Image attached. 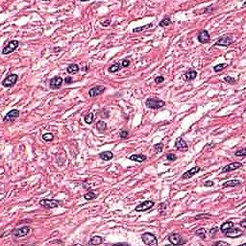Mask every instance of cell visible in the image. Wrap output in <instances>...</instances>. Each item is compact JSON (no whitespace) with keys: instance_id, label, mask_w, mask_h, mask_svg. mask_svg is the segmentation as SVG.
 Wrapping results in <instances>:
<instances>
[{"instance_id":"obj_1","label":"cell","mask_w":246,"mask_h":246,"mask_svg":"<svg viewBox=\"0 0 246 246\" xmlns=\"http://www.w3.org/2000/svg\"><path fill=\"white\" fill-rule=\"evenodd\" d=\"M164 105H165V102L164 100H160L158 98H149L146 100V106L149 109L157 110V109L164 107Z\"/></svg>"},{"instance_id":"obj_2","label":"cell","mask_w":246,"mask_h":246,"mask_svg":"<svg viewBox=\"0 0 246 246\" xmlns=\"http://www.w3.org/2000/svg\"><path fill=\"white\" fill-rule=\"evenodd\" d=\"M141 239L146 245H150V246H156L158 244V239L157 237L154 236L153 234L151 233H145L141 236Z\"/></svg>"},{"instance_id":"obj_3","label":"cell","mask_w":246,"mask_h":246,"mask_svg":"<svg viewBox=\"0 0 246 246\" xmlns=\"http://www.w3.org/2000/svg\"><path fill=\"white\" fill-rule=\"evenodd\" d=\"M18 80V76L16 75V74H10V75H8L6 78L3 80L2 85H3V87L5 88H12L16 85Z\"/></svg>"},{"instance_id":"obj_4","label":"cell","mask_w":246,"mask_h":246,"mask_svg":"<svg viewBox=\"0 0 246 246\" xmlns=\"http://www.w3.org/2000/svg\"><path fill=\"white\" fill-rule=\"evenodd\" d=\"M61 201H58V200H54V199H42L39 202V205L43 206V207L47 208V209H54L57 208L58 206L61 204Z\"/></svg>"},{"instance_id":"obj_5","label":"cell","mask_w":246,"mask_h":246,"mask_svg":"<svg viewBox=\"0 0 246 246\" xmlns=\"http://www.w3.org/2000/svg\"><path fill=\"white\" fill-rule=\"evenodd\" d=\"M168 240H169V241L174 245H183L187 242V240H185L179 234H176V233H173V234H169V236H168Z\"/></svg>"},{"instance_id":"obj_6","label":"cell","mask_w":246,"mask_h":246,"mask_svg":"<svg viewBox=\"0 0 246 246\" xmlns=\"http://www.w3.org/2000/svg\"><path fill=\"white\" fill-rule=\"evenodd\" d=\"M31 229L28 226H24V227H21L19 229H15V230L12 231V234L13 236L15 237H21L24 236H27L28 234L30 233Z\"/></svg>"},{"instance_id":"obj_7","label":"cell","mask_w":246,"mask_h":246,"mask_svg":"<svg viewBox=\"0 0 246 246\" xmlns=\"http://www.w3.org/2000/svg\"><path fill=\"white\" fill-rule=\"evenodd\" d=\"M154 205H155V203H154V201H152V200H146V201L142 202L141 204H139V206H137V208L135 209V210L137 211H146L148 210H150L151 208L154 207Z\"/></svg>"},{"instance_id":"obj_8","label":"cell","mask_w":246,"mask_h":246,"mask_svg":"<svg viewBox=\"0 0 246 246\" xmlns=\"http://www.w3.org/2000/svg\"><path fill=\"white\" fill-rule=\"evenodd\" d=\"M18 44H19L18 41H11L9 43H8L7 46H5L3 49H2V54L7 55V54L14 52V51L18 47Z\"/></svg>"},{"instance_id":"obj_9","label":"cell","mask_w":246,"mask_h":246,"mask_svg":"<svg viewBox=\"0 0 246 246\" xmlns=\"http://www.w3.org/2000/svg\"><path fill=\"white\" fill-rule=\"evenodd\" d=\"M233 37L232 36H223L221 38H219V39L215 42L214 46L215 45H220V46H229L231 43H233Z\"/></svg>"},{"instance_id":"obj_10","label":"cell","mask_w":246,"mask_h":246,"mask_svg":"<svg viewBox=\"0 0 246 246\" xmlns=\"http://www.w3.org/2000/svg\"><path fill=\"white\" fill-rule=\"evenodd\" d=\"M244 234L243 233V231H241L240 229L239 228H231L229 229V230L226 232V233L224 234L227 237H231V239H236V237H239L240 236H242V234Z\"/></svg>"},{"instance_id":"obj_11","label":"cell","mask_w":246,"mask_h":246,"mask_svg":"<svg viewBox=\"0 0 246 246\" xmlns=\"http://www.w3.org/2000/svg\"><path fill=\"white\" fill-rule=\"evenodd\" d=\"M18 116H19V111L18 110H12L4 116L3 121L4 122H14Z\"/></svg>"},{"instance_id":"obj_12","label":"cell","mask_w":246,"mask_h":246,"mask_svg":"<svg viewBox=\"0 0 246 246\" xmlns=\"http://www.w3.org/2000/svg\"><path fill=\"white\" fill-rule=\"evenodd\" d=\"M63 82H64V81H63L62 77L55 76L54 78H52L50 80L49 86H50V88H52V90H59V88L62 87Z\"/></svg>"},{"instance_id":"obj_13","label":"cell","mask_w":246,"mask_h":246,"mask_svg":"<svg viewBox=\"0 0 246 246\" xmlns=\"http://www.w3.org/2000/svg\"><path fill=\"white\" fill-rule=\"evenodd\" d=\"M106 88L104 86H95V87H93L88 90V95L90 97H96L104 92Z\"/></svg>"},{"instance_id":"obj_14","label":"cell","mask_w":246,"mask_h":246,"mask_svg":"<svg viewBox=\"0 0 246 246\" xmlns=\"http://www.w3.org/2000/svg\"><path fill=\"white\" fill-rule=\"evenodd\" d=\"M242 164H240L239 162H232V164L226 165L222 168L221 170V173H228V172H231V171H234L236 169H239V167H241Z\"/></svg>"},{"instance_id":"obj_15","label":"cell","mask_w":246,"mask_h":246,"mask_svg":"<svg viewBox=\"0 0 246 246\" xmlns=\"http://www.w3.org/2000/svg\"><path fill=\"white\" fill-rule=\"evenodd\" d=\"M198 41L201 43H208L211 41V36L207 30H201L198 34Z\"/></svg>"},{"instance_id":"obj_16","label":"cell","mask_w":246,"mask_h":246,"mask_svg":"<svg viewBox=\"0 0 246 246\" xmlns=\"http://www.w3.org/2000/svg\"><path fill=\"white\" fill-rule=\"evenodd\" d=\"M200 170H201V168H200L199 166H194L192 168H190V169H188L187 172H185L184 174L182 175V178L183 179H188V178H191L192 176H194L195 174H197L198 172H200Z\"/></svg>"},{"instance_id":"obj_17","label":"cell","mask_w":246,"mask_h":246,"mask_svg":"<svg viewBox=\"0 0 246 246\" xmlns=\"http://www.w3.org/2000/svg\"><path fill=\"white\" fill-rule=\"evenodd\" d=\"M175 147L180 151H188V143L182 138L177 139V141H175Z\"/></svg>"},{"instance_id":"obj_18","label":"cell","mask_w":246,"mask_h":246,"mask_svg":"<svg viewBox=\"0 0 246 246\" xmlns=\"http://www.w3.org/2000/svg\"><path fill=\"white\" fill-rule=\"evenodd\" d=\"M196 76H197L196 71L192 70V69H190V70H188L187 72L184 74V75H183V79H184L185 81H187V82H190V81H192V80L195 79Z\"/></svg>"},{"instance_id":"obj_19","label":"cell","mask_w":246,"mask_h":246,"mask_svg":"<svg viewBox=\"0 0 246 246\" xmlns=\"http://www.w3.org/2000/svg\"><path fill=\"white\" fill-rule=\"evenodd\" d=\"M129 159L133 162H142L146 160V156L143 155V154H134V155L130 156Z\"/></svg>"},{"instance_id":"obj_20","label":"cell","mask_w":246,"mask_h":246,"mask_svg":"<svg viewBox=\"0 0 246 246\" xmlns=\"http://www.w3.org/2000/svg\"><path fill=\"white\" fill-rule=\"evenodd\" d=\"M103 242H104V239H103L102 236H92L90 239V241H88V245H99Z\"/></svg>"},{"instance_id":"obj_21","label":"cell","mask_w":246,"mask_h":246,"mask_svg":"<svg viewBox=\"0 0 246 246\" xmlns=\"http://www.w3.org/2000/svg\"><path fill=\"white\" fill-rule=\"evenodd\" d=\"M241 183H240L239 180H232V181H228V182H225L224 184L222 185L223 188H234V187H237L239 186Z\"/></svg>"},{"instance_id":"obj_22","label":"cell","mask_w":246,"mask_h":246,"mask_svg":"<svg viewBox=\"0 0 246 246\" xmlns=\"http://www.w3.org/2000/svg\"><path fill=\"white\" fill-rule=\"evenodd\" d=\"M100 159H102L103 161H110V160L113 159V154L111 152V151H105V152L100 153Z\"/></svg>"},{"instance_id":"obj_23","label":"cell","mask_w":246,"mask_h":246,"mask_svg":"<svg viewBox=\"0 0 246 246\" xmlns=\"http://www.w3.org/2000/svg\"><path fill=\"white\" fill-rule=\"evenodd\" d=\"M79 70H80L79 67L77 65H75V64H72V65H68L67 68V71L68 74H76V73L79 72Z\"/></svg>"},{"instance_id":"obj_24","label":"cell","mask_w":246,"mask_h":246,"mask_svg":"<svg viewBox=\"0 0 246 246\" xmlns=\"http://www.w3.org/2000/svg\"><path fill=\"white\" fill-rule=\"evenodd\" d=\"M233 227H234V223L232 221H228V222L223 223V224L221 225V227H220V230H221V232L223 234H225L229 229H231Z\"/></svg>"},{"instance_id":"obj_25","label":"cell","mask_w":246,"mask_h":246,"mask_svg":"<svg viewBox=\"0 0 246 246\" xmlns=\"http://www.w3.org/2000/svg\"><path fill=\"white\" fill-rule=\"evenodd\" d=\"M120 68H121V65H120L119 63H116V64L111 65V67L108 68V70L110 73H116L117 71H119Z\"/></svg>"},{"instance_id":"obj_26","label":"cell","mask_w":246,"mask_h":246,"mask_svg":"<svg viewBox=\"0 0 246 246\" xmlns=\"http://www.w3.org/2000/svg\"><path fill=\"white\" fill-rule=\"evenodd\" d=\"M96 128L100 133H104V131L107 129V124L104 121H98L96 124Z\"/></svg>"},{"instance_id":"obj_27","label":"cell","mask_w":246,"mask_h":246,"mask_svg":"<svg viewBox=\"0 0 246 246\" xmlns=\"http://www.w3.org/2000/svg\"><path fill=\"white\" fill-rule=\"evenodd\" d=\"M206 234H207V231L205 230L204 228H200V229H197L195 231V234L201 237L202 239H206Z\"/></svg>"},{"instance_id":"obj_28","label":"cell","mask_w":246,"mask_h":246,"mask_svg":"<svg viewBox=\"0 0 246 246\" xmlns=\"http://www.w3.org/2000/svg\"><path fill=\"white\" fill-rule=\"evenodd\" d=\"M94 120V114L92 113H88L87 116H85V122L88 124H91Z\"/></svg>"},{"instance_id":"obj_29","label":"cell","mask_w":246,"mask_h":246,"mask_svg":"<svg viewBox=\"0 0 246 246\" xmlns=\"http://www.w3.org/2000/svg\"><path fill=\"white\" fill-rule=\"evenodd\" d=\"M84 197H85L86 200H92V199H94V198H96V194L94 193V191L90 190L88 192H87V193L85 194Z\"/></svg>"},{"instance_id":"obj_30","label":"cell","mask_w":246,"mask_h":246,"mask_svg":"<svg viewBox=\"0 0 246 246\" xmlns=\"http://www.w3.org/2000/svg\"><path fill=\"white\" fill-rule=\"evenodd\" d=\"M152 26H153V24H152V23H150V24H148V25H144V26H141V27H138V28H135V29H134V31H133V32H134V33L141 32V31H143V30H147L148 28H150V27H152Z\"/></svg>"},{"instance_id":"obj_31","label":"cell","mask_w":246,"mask_h":246,"mask_svg":"<svg viewBox=\"0 0 246 246\" xmlns=\"http://www.w3.org/2000/svg\"><path fill=\"white\" fill-rule=\"evenodd\" d=\"M171 24V20H170V18H164V19H162V20L160 22V26L161 27H166V26H168V25H170Z\"/></svg>"},{"instance_id":"obj_32","label":"cell","mask_w":246,"mask_h":246,"mask_svg":"<svg viewBox=\"0 0 246 246\" xmlns=\"http://www.w3.org/2000/svg\"><path fill=\"white\" fill-rule=\"evenodd\" d=\"M227 67H228L227 64H219V65H215V67H213V70L215 71V72H219V71L223 70L224 68H226Z\"/></svg>"},{"instance_id":"obj_33","label":"cell","mask_w":246,"mask_h":246,"mask_svg":"<svg viewBox=\"0 0 246 246\" xmlns=\"http://www.w3.org/2000/svg\"><path fill=\"white\" fill-rule=\"evenodd\" d=\"M42 139H43V141H53L54 136H53V134L47 133V134H44V135L42 136Z\"/></svg>"},{"instance_id":"obj_34","label":"cell","mask_w":246,"mask_h":246,"mask_svg":"<svg viewBox=\"0 0 246 246\" xmlns=\"http://www.w3.org/2000/svg\"><path fill=\"white\" fill-rule=\"evenodd\" d=\"M128 136H129V132H128L127 130H125V129H122V130H120V132H119V137L121 139H127L128 138Z\"/></svg>"},{"instance_id":"obj_35","label":"cell","mask_w":246,"mask_h":246,"mask_svg":"<svg viewBox=\"0 0 246 246\" xmlns=\"http://www.w3.org/2000/svg\"><path fill=\"white\" fill-rule=\"evenodd\" d=\"M154 149H155V151L157 153L162 152V149H164V144H162V143H157V144L154 145Z\"/></svg>"},{"instance_id":"obj_36","label":"cell","mask_w":246,"mask_h":246,"mask_svg":"<svg viewBox=\"0 0 246 246\" xmlns=\"http://www.w3.org/2000/svg\"><path fill=\"white\" fill-rule=\"evenodd\" d=\"M234 155L236 157H245L246 156V149L245 148H242L241 150H239L234 153Z\"/></svg>"},{"instance_id":"obj_37","label":"cell","mask_w":246,"mask_h":246,"mask_svg":"<svg viewBox=\"0 0 246 246\" xmlns=\"http://www.w3.org/2000/svg\"><path fill=\"white\" fill-rule=\"evenodd\" d=\"M224 81L226 83H229V84H236V79L233 78V77H230V76H226L224 77Z\"/></svg>"},{"instance_id":"obj_38","label":"cell","mask_w":246,"mask_h":246,"mask_svg":"<svg viewBox=\"0 0 246 246\" xmlns=\"http://www.w3.org/2000/svg\"><path fill=\"white\" fill-rule=\"evenodd\" d=\"M166 159H167L169 162H174V161H176L177 157H176L175 154H173V153H169V154H167V155H166Z\"/></svg>"},{"instance_id":"obj_39","label":"cell","mask_w":246,"mask_h":246,"mask_svg":"<svg viewBox=\"0 0 246 246\" xmlns=\"http://www.w3.org/2000/svg\"><path fill=\"white\" fill-rule=\"evenodd\" d=\"M211 214H207V213H201V214H198V215L195 216V219H202V218H208L210 217Z\"/></svg>"},{"instance_id":"obj_40","label":"cell","mask_w":246,"mask_h":246,"mask_svg":"<svg viewBox=\"0 0 246 246\" xmlns=\"http://www.w3.org/2000/svg\"><path fill=\"white\" fill-rule=\"evenodd\" d=\"M99 113H101V117H103V118H108L109 117V111L107 110H102L101 111H99Z\"/></svg>"},{"instance_id":"obj_41","label":"cell","mask_w":246,"mask_h":246,"mask_svg":"<svg viewBox=\"0 0 246 246\" xmlns=\"http://www.w3.org/2000/svg\"><path fill=\"white\" fill-rule=\"evenodd\" d=\"M217 231H218V228L215 227V228H211L210 231H209V234H211V236H214L215 234H217Z\"/></svg>"},{"instance_id":"obj_42","label":"cell","mask_w":246,"mask_h":246,"mask_svg":"<svg viewBox=\"0 0 246 246\" xmlns=\"http://www.w3.org/2000/svg\"><path fill=\"white\" fill-rule=\"evenodd\" d=\"M129 65H130L129 60L125 59V60H123V61H121V67H129Z\"/></svg>"},{"instance_id":"obj_43","label":"cell","mask_w":246,"mask_h":246,"mask_svg":"<svg viewBox=\"0 0 246 246\" xmlns=\"http://www.w3.org/2000/svg\"><path fill=\"white\" fill-rule=\"evenodd\" d=\"M164 81V78L162 76H158L155 78V83L156 84H160V83H162Z\"/></svg>"},{"instance_id":"obj_44","label":"cell","mask_w":246,"mask_h":246,"mask_svg":"<svg viewBox=\"0 0 246 246\" xmlns=\"http://www.w3.org/2000/svg\"><path fill=\"white\" fill-rule=\"evenodd\" d=\"M72 77H70V76H67V77H65V84H67V85H69V84H71V83H72Z\"/></svg>"},{"instance_id":"obj_45","label":"cell","mask_w":246,"mask_h":246,"mask_svg":"<svg viewBox=\"0 0 246 246\" xmlns=\"http://www.w3.org/2000/svg\"><path fill=\"white\" fill-rule=\"evenodd\" d=\"M214 245H226V246H229L230 244L227 243V242H225V241H217V242L214 243Z\"/></svg>"},{"instance_id":"obj_46","label":"cell","mask_w":246,"mask_h":246,"mask_svg":"<svg viewBox=\"0 0 246 246\" xmlns=\"http://www.w3.org/2000/svg\"><path fill=\"white\" fill-rule=\"evenodd\" d=\"M204 186H205V187H213V181H207V182H205Z\"/></svg>"},{"instance_id":"obj_47","label":"cell","mask_w":246,"mask_h":246,"mask_svg":"<svg viewBox=\"0 0 246 246\" xmlns=\"http://www.w3.org/2000/svg\"><path fill=\"white\" fill-rule=\"evenodd\" d=\"M239 225L241 226L243 229H245V228H246V219H243L242 221L239 223Z\"/></svg>"}]
</instances>
